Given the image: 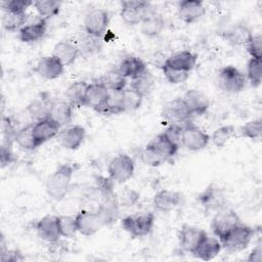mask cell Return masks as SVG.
Listing matches in <instances>:
<instances>
[{"instance_id":"20","label":"cell","mask_w":262,"mask_h":262,"mask_svg":"<svg viewBox=\"0 0 262 262\" xmlns=\"http://www.w3.org/2000/svg\"><path fill=\"white\" fill-rule=\"evenodd\" d=\"M119 209L120 205L118 202L117 194H112L108 196L101 198L100 203L96 209L99 214L103 225H111L115 223L119 218Z\"/></svg>"},{"instance_id":"32","label":"cell","mask_w":262,"mask_h":262,"mask_svg":"<svg viewBox=\"0 0 262 262\" xmlns=\"http://www.w3.org/2000/svg\"><path fill=\"white\" fill-rule=\"evenodd\" d=\"M89 83L86 81H75L69 85L66 90V98L67 101L73 107H83L85 106L86 92Z\"/></svg>"},{"instance_id":"2","label":"cell","mask_w":262,"mask_h":262,"mask_svg":"<svg viewBox=\"0 0 262 262\" xmlns=\"http://www.w3.org/2000/svg\"><path fill=\"white\" fill-rule=\"evenodd\" d=\"M254 235L255 229L241 222L223 239L220 241L221 247L229 253L241 252L249 246Z\"/></svg>"},{"instance_id":"18","label":"cell","mask_w":262,"mask_h":262,"mask_svg":"<svg viewBox=\"0 0 262 262\" xmlns=\"http://www.w3.org/2000/svg\"><path fill=\"white\" fill-rule=\"evenodd\" d=\"M60 130L61 127L49 117H45L33 124V132L39 146L56 137Z\"/></svg>"},{"instance_id":"19","label":"cell","mask_w":262,"mask_h":262,"mask_svg":"<svg viewBox=\"0 0 262 262\" xmlns=\"http://www.w3.org/2000/svg\"><path fill=\"white\" fill-rule=\"evenodd\" d=\"M64 66L54 55H46L39 59L36 64L35 72L46 80H54L63 73Z\"/></svg>"},{"instance_id":"43","label":"cell","mask_w":262,"mask_h":262,"mask_svg":"<svg viewBox=\"0 0 262 262\" xmlns=\"http://www.w3.org/2000/svg\"><path fill=\"white\" fill-rule=\"evenodd\" d=\"M239 132L242 136L245 138L251 140H259L261 138L262 133V120L255 119L248 121L241 127Z\"/></svg>"},{"instance_id":"55","label":"cell","mask_w":262,"mask_h":262,"mask_svg":"<svg viewBox=\"0 0 262 262\" xmlns=\"http://www.w3.org/2000/svg\"><path fill=\"white\" fill-rule=\"evenodd\" d=\"M262 259V249L261 246L258 245L256 248H254L251 253L249 254L247 260L249 262H259Z\"/></svg>"},{"instance_id":"31","label":"cell","mask_w":262,"mask_h":262,"mask_svg":"<svg viewBox=\"0 0 262 262\" xmlns=\"http://www.w3.org/2000/svg\"><path fill=\"white\" fill-rule=\"evenodd\" d=\"M147 146L151 148L154 151H156L159 156L169 161L171 158H173L176 152L178 151L179 145L173 143L165 134L164 132L158 134L148 144Z\"/></svg>"},{"instance_id":"9","label":"cell","mask_w":262,"mask_h":262,"mask_svg":"<svg viewBox=\"0 0 262 262\" xmlns=\"http://www.w3.org/2000/svg\"><path fill=\"white\" fill-rule=\"evenodd\" d=\"M210 141V136L199 126L190 121L185 123L182 128L181 144L189 150L198 151L204 149Z\"/></svg>"},{"instance_id":"5","label":"cell","mask_w":262,"mask_h":262,"mask_svg":"<svg viewBox=\"0 0 262 262\" xmlns=\"http://www.w3.org/2000/svg\"><path fill=\"white\" fill-rule=\"evenodd\" d=\"M198 203L206 212H217L228 207V201L223 188L216 183H210L201 193H199Z\"/></svg>"},{"instance_id":"52","label":"cell","mask_w":262,"mask_h":262,"mask_svg":"<svg viewBox=\"0 0 262 262\" xmlns=\"http://www.w3.org/2000/svg\"><path fill=\"white\" fill-rule=\"evenodd\" d=\"M182 128L183 125H177V124H170L164 132V134L175 144L179 145L181 144V135H182Z\"/></svg>"},{"instance_id":"11","label":"cell","mask_w":262,"mask_h":262,"mask_svg":"<svg viewBox=\"0 0 262 262\" xmlns=\"http://www.w3.org/2000/svg\"><path fill=\"white\" fill-rule=\"evenodd\" d=\"M110 25V14L106 10L95 8L88 11L84 18V32L88 35L101 38Z\"/></svg>"},{"instance_id":"28","label":"cell","mask_w":262,"mask_h":262,"mask_svg":"<svg viewBox=\"0 0 262 262\" xmlns=\"http://www.w3.org/2000/svg\"><path fill=\"white\" fill-rule=\"evenodd\" d=\"M52 55L58 58L64 67H68L76 61L80 55V51L76 43L71 41H59L54 45Z\"/></svg>"},{"instance_id":"22","label":"cell","mask_w":262,"mask_h":262,"mask_svg":"<svg viewBox=\"0 0 262 262\" xmlns=\"http://www.w3.org/2000/svg\"><path fill=\"white\" fill-rule=\"evenodd\" d=\"M47 31V19L40 17L38 20L25 25L18 33L19 40L24 43H34L44 38Z\"/></svg>"},{"instance_id":"27","label":"cell","mask_w":262,"mask_h":262,"mask_svg":"<svg viewBox=\"0 0 262 262\" xmlns=\"http://www.w3.org/2000/svg\"><path fill=\"white\" fill-rule=\"evenodd\" d=\"M196 59V54H194L193 52L189 50H182L168 56L163 64H167L171 68L189 73L194 68Z\"/></svg>"},{"instance_id":"1","label":"cell","mask_w":262,"mask_h":262,"mask_svg":"<svg viewBox=\"0 0 262 262\" xmlns=\"http://www.w3.org/2000/svg\"><path fill=\"white\" fill-rule=\"evenodd\" d=\"M74 173L75 167L73 165H59L46 180L45 190L48 196L55 202L63 200L70 190Z\"/></svg>"},{"instance_id":"23","label":"cell","mask_w":262,"mask_h":262,"mask_svg":"<svg viewBox=\"0 0 262 262\" xmlns=\"http://www.w3.org/2000/svg\"><path fill=\"white\" fill-rule=\"evenodd\" d=\"M221 243L219 239L210 237L208 234L200 242L198 247L191 253L195 258H199L204 261H210L216 258L221 251Z\"/></svg>"},{"instance_id":"25","label":"cell","mask_w":262,"mask_h":262,"mask_svg":"<svg viewBox=\"0 0 262 262\" xmlns=\"http://www.w3.org/2000/svg\"><path fill=\"white\" fill-rule=\"evenodd\" d=\"M180 192L169 189H162L154 195L152 204L158 211L166 213L174 210L180 204Z\"/></svg>"},{"instance_id":"14","label":"cell","mask_w":262,"mask_h":262,"mask_svg":"<svg viewBox=\"0 0 262 262\" xmlns=\"http://www.w3.org/2000/svg\"><path fill=\"white\" fill-rule=\"evenodd\" d=\"M110 96V91L99 81H93L88 85L85 99V106L91 107L98 114L104 107Z\"/></svg>"},{"instance_id":"30","label":"cell","mask_w":262,"mask_h":262,"mask_svg":"<svg viewBox=\"0 0 262 262\" xmlns=\"http://www.w3.org/2000/svg\"><path fill=\"white\" fill-rule=\"evenodd\" d=\"M52 102L49 94L47 92H42L27 105L26 111L28 115L37 122L48 116Z\"/></svg>"},{"instance_id":"12","label":"cell","mask_w":262,"mask_h":262,"mask_svg":"<svg viewBox=\"0 0 262 262\" xmlns=\"http://www.w3.org/2000/svg\"><path fill=\"white\" fill-rule=\"evenodd\" d=\"M75 218L78 232L84 236L95 234L103 226V222L96 210L83 209L76 214Z\"/></svg>"},{"instance_id":"6","label":"cell","mask_w":262,"mask_h":262,"mask_svg":"<svg viewBox=\"0 0 262 262\" xmlns=\"http://www.w3.org/2000/svg\"><path fill=\"white\" fill-rule=\"evenodd\" d=\"M239 223L241 219L237 213L233 209L226 207L215 213V216L212 219L211 228L214 235L221 241Z\"/></svg>"},{"instance_id":"24","label":"cell","mask_w":262,"mask_h":262,"mask_svg":"<svg viewBox=\"0 0 262 262\" xmlns=\"http://www.w3.org/2000/svg\"><path fill=\"white\" fill-rule=\"evenodd\" d=\"M165 28V20L162 14L150 9L140 23V32L143 36L154 38L159 36Z\"/></svg>"},{"instance_id":"41","label":"cell","mask_w":262,"mask_h":262,"mask_svg":"<svg viewBox=\"0 0 262 262\" xmlns=\"http://www.w3.org/2000/svg\"><path fill=\"white\" fill-rule=\"evenodd\" d=\"M152 86H154V77L148 70H146L139 77L131 80V84H130V87L138 91L143 97L151 91Z\"/></svg>"},{"instance_id":"21","label":"cell","mask_w":262,"mask_h":262,"mask_svg":"<svg viewBox=\"0 0 262 262\" xmlns=\"http://www.w3.org/2000/svg\"><path fill=\"white\" fill-rule=\"evenodd\" d=\"M182 99L188 106L192 117L205 115L210 106V101L208 97L203 92L196 89L187 90L183 94Z\"/></svg>"},{"instance_id":"16","label":"cell","mask_w":262,"mask_h":262,"mask_svg":"<svg viewBox=\"0 0 262 262\" xmlns=\"http://www.w3.org/2000/svg\"><path fill=\"white\" fill-rule=\"evenodd\" d=\"M36 231L38 236L49 244L56 243L60 235L58 218L55 215H45L36 223Z\"/></svg>"},{"instance_id":"45","label":"cell","mask_w":262,"mask_h":262,"mask_svg":"<svg viewBox=\"0 0 262 262\" xmlns=\"http://www.w3.org/2000/svg\"><path fill=\"white\" fill-rule=\"evenodd\" d=\"M2 144L4 146L12 147L13 142H15V135L17 130L13 125V122L10 117H2Z\"/></svg>"},{"instance_id":"34","label":"cell","mask_w":262,"mask_h":262,"mask_svg":"<svg viewBox=\"0 0 262 262\" xmlns=\"http://www.w3.org/2000/svg\"><path fill=\"white\" fill-rule=\"evenodd\" d=\"M108 91L121 92L127 86V78H125L118 69L106 72L101 78L98 79Z\"/></svg>"},{"instance_id":"13","label":"cell","mask_w":262,"mask_h":262,"mask_svg":"<svg viewBox=\"0 0 262 262\" xmlns=\"http://www.w3.org/2000/svg\"><path fill=\"white\" fill-rule=\"evenodd\" d=\"M207 235V232L195 226L183 224L178 231L179 247L183 252L191 254L200 242Z\"/></svg>"},{"instance_id":"33","label":"cell","mask_w":262,"mask_h":262,"mask_svg":"<svg viewBox=\"0 0 262 262\" xmlns=\"http://www.w3.org/2000/svg\"><path fill=\"white\" fill-rule=\"evenodd\" d=\"M252 32L246 24H236L226 33V40L232 46H246L252 37Z\"/></svg>"},{"instance_id":"48","label":"cell","mask_w":262,"mask_h":262,"mask_svg":"<svg viewBox=\"0 0 262 262\" xmlns=\"http://www.w3.org/2000/svg\"><path fill=\"white\" fill-rule=\"evenodd\" d=\"M120 207H132L139 201V193L129 187H125L117 194Z\"/></svg>"},{"instance_id":"36","label":"cell","mask_w":262,"mask_h":262,"mask_svg":"<svg viewBox=\"0 0 262 262\" xmlns=\"http://www.w3.org/2000/svg\"><path fill=\"white\" fill-rule=\"evenodd\" d=\"M121 104L125 112H132L140 107L143 96L133 89L132 87H126L124 90L121 91Z\"/></svg>"},{"instance_id":"35","label":"cell","mask_w":262,"mask_h":262,"mask_svg":"<svg viewBox=\"0 0 262 262\" xmlns=\"http://www.w3.org/2000/svg\"><path fill=\"white\" fill-rule=\"evenodd\" d=\"M33 124L34 123H29L28 125L18 129L15 135L16 144L25 150H34L39 147L33 132Z\"/></svg>"},{"instance_id":"7","label":"cell","mask_w":262,"mask_h":262,"mask_svg":"<svg viewBox=\"0 0 262 262\" xmlns=\"http://www.w3.org/2000/svg\"><path fill=\"white\" fill-rule=\"evenodd\" d=\"M134 170V161L127 154H119L114 157L107 167L108 176L118 183H124L129 180L133 176Z\"/></svg>"},{"instance_id":"15","label":"cell","mask_w":262,"mask_h":262,"mask_svg":"<svg viewBox=\"0 0 262 262\" xmlns=\"http://www.w3.org/2000/svg\"><path fill=\"white\" fill-rule=\"evenodd\" d=\"M86 137V130L81 125H70L62 130L57 135L59 144L69 150L78 149Z\"/></svg>"},{"instance_id":"17","label":"cell","mask_w":262,"mask_h":262,"mask_svg":"<svg viewBox=\"0 0 262 262\" xmlns=\"http://www.w3.org/2000/svg\"><path fill=\"white\" fill-rule=\"evenodd\" d=\"M177 12L179 18L189 25L198 21L206 13V7L201 0H182L178 3Z\"/></svg>"},{"instance_id":"42","label":"cell","mask_w":262,"mask_h":262,"mask_svg":"<svg viewBox=\"0 0 262 262\" xmlns=\"http://www.w3.org/2000/svg\"><path fill=\"white\" fill-rule=\"evenodd\" d=\"M247 81L253 87H258L262 81V59L250 58L247 64Z\"/></svg>"},{"instance_id":"53","label":"cell","mask_w":262,"mask_h":262,"mask_svg":"<svg viewBox=\"0 0 262 262\" xmlns=\"http://www.w3.org/2000/svg\"><path fill=\"white\" fill-rule=\"evenodd\" d=\"M1 262H21L25 260V256L18 249H6L0 253Z\"/></svg>"},{"instance_id":"49","label":"cell","mask_w":262,"mask_h":262,"mask_svg":"<svg viewBox=\"0 0 262 262\" xmlns=\"http://www.w3.org/2000/svg\"><path fill=\"white\" fill-rule=\"evenodd\" d=\"M139 156H140L141 161L144 164H146L148 166H151V167H157V166H160V165L164 164L165 162H168L166 159L159 156L156 151H154L147 145L139 152Z\"/></svg>"},{"instance_id":"50","label":"cell","mask_w":262,"mask_h":262,"mask_svg":"<svg viewBox=\"0 0 262 262\" xmlns=\"http://www.w3.org/2000/svg\"><path fill=\"white\" fill-rule=\"evenodd\" d=\"M32 0H9L2 3L3 11H13L18 13H27V9L33 5Z\"/></svg>"},{"instance_id":"10","label":"cell","mask_w":262,"mask_h":262,"mask_svg":"<svg viewBox=\"0 0 262 262\" xmlns=\"http://www.w3.org/2000/svg\"><path fill=\"white\" fill-rule=\"evenodd\" d=\"M163 119L170 124L184 125L190 121L192 117L188 106L183 101L182 97H176L168 101L162 111Z\"/></svg>"},{"instance_id":"51","label":"cell","mask_w":262,"mask_h":262,"mask_svg":"<svg viewBox=\"0 0 262 262\" xmlns=\"http://www.w3.org/2000/svg\"><path fill=\"white\" fill-rule=\"evenodd\" d=\"M251 58L262 59V38L258 35H252L249 42L245 46Z\"/></svg>"},{"instance_id":"4","label":"cell","mask_w":262,"mask_h":262,"mask_svg":"<svg viewBox=\"0 0 262 262\" xmlns=\"http://www.w3.org/2000/svg\"><path fill=\"white\" fill-rule=\"evenodd\" d=\"M217 81L220 88L228 93H238L247 84L246 76L234 66H224L219 69Z\"/></svg>"},{"instance_id":"47","label":"cell","mask_w":262,"mask_h":262,"mask_svg":"<svg viewBox=\"0 0 262 262\" xmlns=\"http://www.w3.org/2000/svg\"><path fill=\"white\" fill-rule=\"evenodd\" d=\"M115 181L108 176H96L95 177V188L97 189L100 198L115 194Z\"/></svg>"},{"instance_id":"26","label":"cell","mask_w":262,"mask_h":262,"mask_svg":"<svg viewBox=\"0 0 262 262\" xmlns=\"http://www.w3.org/2000/svg\"><path fill=\"white\" fill-rule=\"evenodd\" d=\"M73 108L74 107L68 101H53L47 117L56 122L61 128L68 127L73 121Z\"/></svg>"},{"instance_id":"54","label":"cell","mask_w":262,"mask_h":262,"mask_svg":"<svg viewBox=\"0 0 262 262\" xmlns=\"http://www.w3.org/2000/svg\"><path fill=\"white\" fill-rule=\"evenodd\" d=\"M0 160H1V167L4 168L11 163L15 161L14 155L12 152V147L1 145V154H0Z\"/></svg>"},{"instance_id":"37","label":"cell","mask_w":262,"mask_h":262,"mask_svg":"<svg viewBox=\"0 0 262 262\" xmlns=\"http://www.w3.org/2000/svg\"><path fill=\"white\" fill-rule=\"evenodd\" d=\"M33 6L40 17L48 19L59 13L61 3L56 0H37L34 1Z\"/></svg>"},{"instance_id":"39","label":"cell","mask_w":262,"mask_h":262,"mask_svg":"<svg viewBox=\"0 0 262 262\" xmlns=\"http://www.w3.org/2000/svg\"><path fill=\"white\" fill-rule=\"evenodd\" d=\"M77 46L79 48L80 54L87 56L99 52L102 47V42L101 38L94 37L85 33V35L80 39V42L79 44H77Z\"/></svg>"},{"instance_id":"40","label":"cell","mask_w":262,"mask_h":262,"mask_svg":"<svg viewBox=\"0 0 262 262\" xmlns=\"http://www.w3.org/2000/svg\"><path fill=\"white\" fill-rule=\"evenodd\" d=\"M234 134H235V129L232 125H224L217 128L213 132L211 136V140L216 147L222 148L234 136Z\"/></svg>"},{"instance_id":"38","label":"cell","mask_w":262,"mask_h":262,"mask_svg":"<svg viewBox=\"0 0 262 262\" xmlns=\"http://www.w3.org/2000/svg\"><path fill=\"white\" fill-rule=\"evenodd\" d=\"M28 20L27 13H18L13 11H3L2 27L6 31H15L21 29Z\"/></svg>"},{"instance_id":"3","label":"cell","mask_w":262,"mask_h":262,"mask_svg":"<svg viewBox=\"0 0 262 262\" xmlns=\"http://www.w3.org/2000/svg\"><path fill=\"white\" fill-rule=\"evenodd\" d=\"M121 225L131 236L142 237L152 230L155 225V215L150 212L129 215L122 219Z\"/></svg>"},{"instance_id":"44","label":"cell","mask_w":262,"mask_h":262,"mask_svg":"<svg viewBox=\"0 0 262 262\" xmlns=\"http://www.w3.org/2000/svg\"><path fill=\"white\" fill-rule=\"evenodd\" d=\"M57 218H58V226H59L60 235L63 237H68V238L74 237L76 235V233L78 232L75 216L60 215V216H57Z\"/></svg>"},{"instance_id":"8","label":"cell","mask_w":262,"mask_h":262,"mask_svg":"<svg viewBox=\"0 0 262 262\" xmlns=\"http://www.w3.org/2000/svg\"><path fill=\"white\" fill-rule=\"evenodd\" d=\"M150 4L143 0H125L121 2L120 16L128 26L140 25L150 10Z\"/></svg>"},{"instance_id":"46","label":"cell","mask_w":262,"mask_h":262,"mask_svg":"<svg viewBox=\"0 0 262 262\" xmlns=\"http://www.w3.org/2000/svg\"><path fill=\"white\" fill-rule=\"evenodd\" d=\"M161 69H162V72H163L165 78L171 84H181V83L185 82L189 77L188 72L177 70V69L171 68L167 64H162Z\"/></svg>"},{"instance_id":"29","label":"cell","mask_w":262,"mask_h":262,"mask_svg":"<svg viewBox=\"0 0 262 262\" xmlns=\"http://www.w3.org/2000/svg\"><path fill=\"white\" fill-rule=\"evenodd\" d=\"M147 70L145 62L135 56V55H126L120 62L118 71L125 77L131 80L139 77Z\"/></svg>"}]
</instances>
